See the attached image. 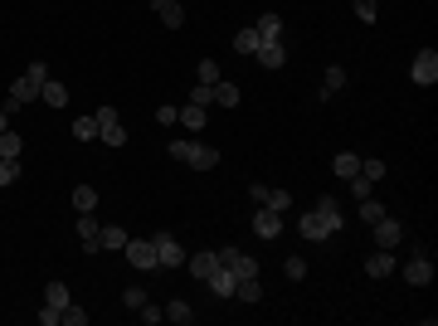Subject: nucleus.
I'll return each mask as SVG.
<instances>
[{"instance_id": "obj_27", "label": "nucleus", "mask_w": 438, "mask_h": 326, "mask_svg": "<svg viewBox=\"0 0 438 326\" xmlns=\"http://www.w3.org/2000/svg\"><path fill=\"white\" fill-rule=\"evenodd\" d=\"M239 98H243V93H239L234 83H224V78L215 83V103H219V108H239Z\"/></svg>"}, {"instance_id": "obj_16", "label": "nucleus", "mask_w": 438, "mask_h": 326, "mask_svg": "<svg viewBox=\"0 0 438 326\" xmlns=\"http://www.w3.org/2000/svg\"><path fill=\"white\" fill-rule=\"evenodd\" d=\"M205 283H210V292H215V297H234V283H239V278H234V268H224V263H219Z\"/></svg>"}, {"instance_id": "obj_28", "label": "nucleus", "mask_w": 438, "mask_h": 326, "mask_svg": "<svg viewBox=\"0 0 438 326\" xmlns=\"http://www.w3.org/2000/svg\"><path fill=\"white\" fill-rule=\"evenodd\" d=\"M181 122H185L190 132H200V127H205L210 117H205V108H200V103H185V108H181Z\"/></svg>"}, {"instance_id": "obj_26", "label": "nucleus", "mask_w": 438, "mask_h": 326, "mask_svg": "<svg viewBox=\"0 0 438 326\" xmlns=\"http://www.w3.org/2000/svg\"><path fill=\"white\" fill-rule=\"evenodd\" d=\"M253 49H258V29L248 24V29H239V34H234V54H248V59H253Z\"/></svg>"}, {"instance_id": "obj_19", "label": "nucleus", "mask_w": 438, "mask_h": 326, "mask_svg": "<svg viewBox=\"0 0 438 326\" xmlns=\"http://www.w3.org/2000/svg\"><path fill=\"white\" fill-rule=\"evenodd\" d=\"M39 98H44L49 108H69V88H64L59 78H44V88H39Z\"/></svg>"}, {"instance_id": "obj_7", "label": "nucleus", "mask_w": 438, "mask_h": 326, "mask_svg": "<svg viewBox=\"0 0 438 326\" xmlns=\"http://www.w3.org/2000/svg\"><path fill=\"white\" fill-rule=\"evenodd\" d=\"M409 78H414L419 88H434V83H438V54H434V49H419V54H414Z\"/></svg>"}, {"instance_id": "obj_36", "label": "nucleus", "mask_w": 438, "mask_h": 326, "mask_svg": "<svg viewBox=\"0 0 438 326\" xmlns=\"http://www.w3.org/2000/svg\"><path fill=\"white\" fill-rule=\"evenodd\" d=\"M375 15H380L375 0H355V20H360V24H375Z\"/></svg>"}, {"instance_id": "obj_20", "label": "nucleus", "mask_w": 438, "mask_h": 326, "mask_svg": "<svg viewBox=\"0 0 438 326\" xmlns=\"http://www.w3.org/2000/svg\"><path fill=\"white\" fill-rule=\"evenodd\" d=\"M341 88H346V69H341V64H331L327 73H322V98H336Z\"/></svg>"}, {"instance_id": "obj_15", "label": "nucleus", "mask_w": 438, "mask_h": 326, "mask_svg": "<svg viewBox=\"0 0 438 326\" xmlns=\"http://www.w3.org/2000/svg\"><path fill=\"white\" fill-rule=\"evenodd\" d=\"M151 10L161 15V24H166V29H181V24H185V10H181V0H151Z\"/></svg>"}, {"instance_id": "obj_6", "label": "nucleus", "mask_w": 438, "mask_h": 326, "mask_svg": "<svg viewBox=\"0 0 438 326\" xmlns=\"http://www.w3.org/2000/svg\"><path fill=\"white\" fill-rule=\"evenodd\" d=\"M215 253L224 268H234V278H258V258L253 253H243V248H215Z\"/></svg>"}, {"instance_id": "obj_3", "label": "nucleus", "mask_w": 438, "mask_h": 326, "mask_svg": "<svg viewBox=\"0 0 438 326\" xmlns=\"http://www.w3.org/2000/svg\"><path fill=\"white\" fill-rule=\"evenodd\" d=\"M171 156L185 161V166H195V171H215V166H219V151H215V146H205V141H195V136L171 141Z\"/></svg>"}, {"instance_id": "obj_12", "label": "nucleus", "mask_w": 438, "mask_h": 326, "mask_svg": "<svg viewBox=\"0 0 438 326\" xmlns=\"http://www.w3.org/2000/svg\"><path fill=\"white\" fill-rule=\"evenodd\" d=\"M253 234H258V239H278V234H283V215L268 210V205H258V210H253Z\"/></svg>"}, {"instance_id": "obj_41", "label": "nucleus", "mask_w": 438, "mask_h": 326, "mask_svg": "<svg viewBox=\"0 0 438 326\" xmlns=\"http://www.w3.org/2000/svg\"><path fill=\"white\" fill-rule=\"evenodd\" d=\"M283 273H288L292 283H302V278H307V263H302V258H288V263H283Z\"/></svg>"}, {"instance_id": "obj_39", "label": "nucleus", "mask_w": 438, "mask_h": 326, "mask_svg": "<svg viewBox=\"0 0 438 326\" xmlns=\"http://www.w3.org/2000/svg\"><path fill=\"white\" fill-rule=\"evenodd\" d=\"M190 103H200V108H210V103H215V83H195V93H190Z\"/></svg>"}, {"instance_id": "obj_35", "label": "nucleus", "mask_w": 438, "mask_h": 326, "mask_svg": "<svg viewBox=\"0 0 438 326\" xmlns=\"http://www.w3.org/2000/svg\"><path fill=\"white\" fill-rule=\"evenodd\" d=\"M385 171H390L385 161H375V156L365 161V156H360V176H365V180H385Z\"/></svg>"}, {"instance_id": "obj_38", "label": "nucleus", "mask_w": 438, "mask_h": 326, "mask_svg": "<svg viewBox=\"0 0 438 326\" xmlns=\"http://www.w3.org/2000/svg\"><path fill=\"white\" fill-rule=\"evenodd\" d=\"M195 73H200L195 83H219V64H215V59H200V69H195Z\"/></svg>"}, {"instance_id": "obj_34", "label": "nucleus", "mask_w": 438, "mask_h": 326, "mask_svg": "<svg viewBox=\"0 0 438 326\" xmlns=\"http://www.w3.org/2000/svg\"><path fill=\"white\" fill-rule=\"evenodd\" d=\"M59 322H64V326H88V312H83L78 302H69V307L59 312Z\"/></svg>"}, {"instance_id": "obj_5", "label": "nucleus", "mask_w": 438, "mask_h": 326, "mask_svg": "<svg viewBox=\"0 0 438 326\" xmlns=\"http://www.w3.org/2000/svg\"><path fill=\"white\" fill-rule=\"evenodd\" d=\"M151 243H156V263L161 268H185V248H181L176 234H156Z\"/></svg>"}, {"instance_id": "obj_44", "label": "nucleus", "mask_w": 438, "mask_h": 326, "mask_svg": "<svg viewBox=\"0 0 438 326\" xmlns=\"http://www.w3.org/2000/svg\"><path fill=\"white\" fill-rule=\"evenodd\" d=\"M5 127H10V112H5V108H0V132H5Z\"/></svg>"}, {"instance_id": "obj_23", "label": "nucleus", "mask_w": 438, "mask_h": 326, "mask_svg": "<svg viewBox=\"0 0 438 326\" xmlns=\"http://www.w3.org/2000/svg\"><path fill=\"white\" fill-rule=\"evenodd\" d=\"M166 322H176V326H190V322H195V307L176 297V302H166Z\"/></svg>"}, {"instance_id": "obj_40", "label": "nucleus", "mask_w": 438, "mask_h": 326, "mask_svg": "<svg viewBox=\"0 0 438 326\" xmlns=\"http://www.w3.org/2000/svg\"><path fill=\"white\" fill-rule=\"evenodd\" d=\"M351 195H360V200H365V195H375V180H365V176H351Z\"/></svg>"}, {"instance_id": "obj_21", "label": "nucleus", "mask_w": 438, "mask_h": 326, "mask_svg": "<svg viewBox=\"0 0 438 326\" xmlns=\"http://www.w3.org/2000/svg\"><path fill=\"white\" fill-rule=\"evenodd\" d=\"M253 29H258V39H278V34H283V15H273V10H268V15H258V20H253Z\"/></svg>"}, {"instance_id": "obj_9", "label": "nucleus", "mask_w": 438, "mask_h": 326, "mask_svg": "<svg viewBox=\"0 0 438 326\" xmlns=\"http://www.w3.org/2000/svg\"><path fill=\"white\" fill-rule=\"evenodd\" d=\"M370 229H375V248H400V243H404V224H400V219L380 215Z\"/></svg>"}, {"instance_id": "obj_37", "label": "nucleus", "mask_w": 438, "mask_h": 326, "mask_svg": "<svg viewBox=\"0 0 438 326\" xmlns=\"http://www.w3.org/2000/svg\"><path fill=\"white\" fill-rule=\"evenodd\" d=\"M136 317H141V322H146V326H156V322H161V317H166V312H161V307H156V302L146 297V302L136 307Z\"/></svg>"}, {"instance_id": "obj_13", "label": "nucleus", "mask_w": 438, "mask_h": 326, "mask_svg": "<svg viewBox=\"0 0 438 326\" xmlns=\"http://www.w3.org/2000/svg\"><path fill=\"white\" fill-rule=\"evenodd\" d=\"M98 229H103V224H98V215H93V210H83V215H78V239H83V253H98Z\"/></svg>"}, {"instance_id": "obj_29", "label": "nucleus", "mask_w": 438, "mask_h": 326, "mask_svg": "<svg viewBox=\"0 0 438 326\" xmlns=\"http://www.w3.org/2000/svg\"><path fill=\"white\" fill-rule=\"evenodd\" d=\"M73 210H78V215H83V210H98V190H93V185H78V190H73Z\"/></svg>"}, {"instance_id": "obj_22", "label": "nucleus", "mask_w": 438, "mask_h": 326, "mask_svg": "<svg viewBox=\"0 0 438 326\" xmlns=\"http://www.w3.org/2000/svg\"><path fill=\"white\" fill-rule=\"evenodd\" d=\"M331 171H336L341 180H351V176H360V156H355V151H341V156L331 161Z\"/></svg>"}, {"instance_id": "obj_11", "label": "nucleus", "mask_w": 438, "mask_h": 326, "mask_svg": "<svg viewBox=\"0 0 438 326\" xmlns=\"http://www.w3.org/2000/svg\"><path fill=\"white\" fill-rule=\"evenodd\" d=\"M395 273H404V283H414V288H429L434 283V263L424 258V253H414L404 268H395Z\"/></svg>"}, {"instance_id": "obj_31", "label": "nucleus", "mask_w": 438, "mask_h": 326, "mask_svg": "<svg viewBox=\"0 0 438 326\" xmlns=\"http://www.w3.org/2000/svg\"><path fill=\"white\" fill-rule=\"evenodd\" d=\"M73 136L78 141H93L98 136V117H73Z\"/></svg>"}, {"instance_id": "obj_4", "label": "nucleus", "mask_w": 438, "mask_h": 326, "mask_svg": "<svg viewBox=\"0 0 438 326\" xmlns=\"http://www.w3.org/2000/svg\"><path fill=\"white\" fill-rule=\"evenodd\" d=\"M93 117H98V136L108 141L112 151H117V146H127V127L117 122V108H98Z\"/></svg>"}, {"instance_id": "obj_18", "label": "nucleus", "mask_w": 438, "mask_h": 326, "mask_svg": "<svg viewBox=\"0 0 438 326\" xmlns=\"http://www.w3.org/2000/svg\"><path fill=\"white\" fill-rule=\"evenodd\" d=\"M127 229H117V224H108V229H98V248H108V253H122L127 248Z\"/></svg>"}, {"instance_id": "obj_25", "label": "nucleus", "mask_w": 438, "mask_h": 326, "mask_svg": "<svg viewBox=\"0 0 438 326\" xmlns=\"http://www.w3.org/2000/svg\"><path fill=\"white\" fill-rule=\"evenodd\" d=\"M69 302H73V297H69V288H64V283H49V288H44V307H54V312H64Z\"/></svg>"}, {"instance_id": "obj_10", "label": "nucleus", "mask_w": 438, "mask_h": 326, "mask_svg": "<svg viewBox=\"0 0 438 326\" xmlns=\"http://www.w3.org/2000/svg\"><path fill=\"white\" fill-rule=\"evenodd\" d=\"M253 59L268 69V73H278L283 64H288V49H283V39H258V49H253Z\"/></svg>"}, {"instance_id": "obj_32", "label": "nucleus", "mask_w": 438, "mask_h": 326, "mask_svg": "<svg viewBox=\"0 0 438 326\" xmlns=\"http://www.w3.org/2000/svg\"><path fill=\"white\" fill-rule=\"evenodd\" d=\"M263 205H268V210H278V215H288V210H292V195H288V190H268V195H263Z\"/></svg>"}, {"instance_id": "obj_42", "label": "nucleus", "mask_w": 438, "mask_h": 326, "mask_svg": "<svg viewBox=\"0 0 438 326\" xmlns=\"http://www.w3.org/2000/svg\"><path fill=\"white\" fill-rule=\"evenodd\" d=\"M122 302H127V307H132V312H136V307H141V302H146V288H127V292H122Z\"/></svg>"}, {"instance_id": "obj_43", "label": "nucleus", "mask_w": 438, "mask_h": 326, "mask_svg": "<svg viewBox=\"0 0 438 326\" xmlns=\"http://www.w3.org/2000/svg\"><path fill=\"white\" fill-rule=\"evenodd\" d=\"M156 122H161V127H171V122H181V108H156Z\"/></svg>"}, {"instance_id": "obj_24", "label": "nucleus", "mask_w": 438, "mask_h": 326, "mask_svg": "<svg viewBox=\"0 0 438 326\" xmlns=\"http://www.w3.org/2000/svg\"><path fill=\"white\" fill-rule=\"evenodd\" d=\"M234 297H239V302H258V297H263V283H258V278H239V283H234Z\"/></svg>"}, {"instance_id": "obj_14", "label": "nucleus", "mask_w": 438, "mask_h": 326, "mask_svg": "<svg viewBox=\"0 0 438 326\" xmlns=\"http://www.w3.org/2000/svg\"><path fill=\"white\" fill-rule=\"evenodd\" d=\"M365 273H370V278H390V273H395V248H375V253L365 258Z\"/></svg>"}, {"instance_id": "obj_1", "label": "nucleus", "mask_w": 438, "mask_h": 326, "mask_svg": "<svg viewBox=\"0 0 438 326\" xmlns=\"http://www.w3.org/2000/svg\"><path fill=\"white\" fill-rule=\"evenodd\" d=\"M341 229H346V215H341L336 195H317L312 210H302V219H297V234L312 239V243H327L331 234H341Z\"/></svg>"}, {"instance_id": "obj_8", "label": "nucleus", "mask_w": 438, "mask_h": 326, "mask_svg": "<svg viewBox=\"0 0 438 326\" xmlns=\"http://www.w3.org/2000/svg\"><path fill=\"white\" fill-rule=\"evenodd\" d=\"M122 253H127V263H132L136 273L156 268V243H151V239H127V248H122Z\"/></svg>"}, {"instance_id": "obj_2", "label": "nucleus", "mask_w": 438, "mask_h": 326, "mask_svg": "<svg viewBox=\"0 0 438 326\" xmlns=\"http://www.w3.org/2000/svg\"><path fill=\"white\" fill-rule=\"evenodd\" d=\"M44 78H49V69H44V59H34V64L24 69V78H15V83H10V98H5V112L15 117V112L24 108V103H34V98H39V88H44Z\"/></svg>"}, {"instance_id": "obj_30", "label": "nucleus", "mask_w": 438, "mask_h": 326, "mask_svg": "<svg viewBox=\"0 0 438 326\" xmlns=\"http://www.w3.org/2000/svg\"><path fill=\"white\" fill-rule=\"evenodd\" d=\"M20 151H24V136L5 127V132H0V156H20Z\"/></svg>"}, {"instance_id": "obj_33", "label": "nucleus", "mask_w": 438, "mask_h": 326, "mask_svg": "<svg viewBox=\"0 0 438 326\" xmlns=\"http://www.w3.org/2000/svg\"><path fill=\"white\" fill-rule=\"evenodd\" d=\"M20 180V156H0V185H15Z\"/></svg>"}, {"instance_id": "obj_17", "label": "nucleus", "mask_w": 438, "mask_h": 326, "mask_svg": "<svg viewBox=\"0 0 438 326\" xmlns=\"http://www.w3.org/2000/svg\"><path fill=\"white\" fill-rule=\"evenodd\" d=\"M185 268H190V273H195V278L205 283V278H210V273L219 268V253H215V248H205V253H195V258H185Z\"/></svg>"}]
</instances>
